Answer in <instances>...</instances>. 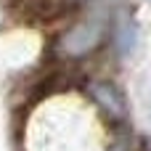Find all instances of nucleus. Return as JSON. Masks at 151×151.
<instances>
[{"label":"nucleus","mask_w":151,"mask_h":151,"mask_svg":"<svg viewBox=\"0 0 151 151\" xmlns=\"http://www.w3.org/2000/svg\"><path fill=\"white\" fill-rule=\"evenodd\" d=\"M93 90H96L98 101H104V104H106V109H109V111L122 114V98H119V93H117L114 88H109V85H96Z\"/></svg>","instance_id":"2"},{"label":"nucleus","mask_w":151,"mask_h":151,"mask_svg":"<svg viewBox=\"0 0 151 151\" xmlns=\"http://www.w3.org/2000/svg\"><path fill=\"white\" fill-rule=\"evenodd\" d=\"M117 40H119V48H122V50H130V45H133V40H135V27H133L130 21H127L125 27H119Z\"/></svg>","instance_id":"3"},{"label":"nucleus","mask_w":151,"mask_h":151,"mask_svg":"<svg viewBox=\"0 0 151 151\" xmlns=\"http://www.w3.org/2000/svg\"><path fill=\"white\" fill-rule=\"evenodd\" d=\"M101 35H104V24H101L98 19H88V21H80L77 27H72V29L64 35L61 48H64V53L82 56V53H88V50H93V48L98 45Z\"/></svg>","instance_id":"1"}]
</instances>
